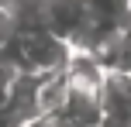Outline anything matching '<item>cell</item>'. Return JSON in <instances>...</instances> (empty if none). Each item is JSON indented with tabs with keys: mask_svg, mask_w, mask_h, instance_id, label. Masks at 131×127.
<instances>
[{
	"mask_svg": "<svg viewBox=\"0 0 131 127\" xmlns=\"http://www.w3.org/2000/svg\"><path fill=\"white\" fill-rule=\"evenodd\" d=\"M128 76H131V72H128Z\"/></svg>",
	"mask_w": 131,
	"mask_h": 127,
	"instance_id": "cell-2",
	"label": "cell"
},
{
	"mask_svg": "<svg viewBox=\"0 0 131 127\" xmlns=\"http://www.w3.org/2000/svg\"><path fill=\"white\" fill-rule=\"evenodd\" d=\"M128 4H131V0H128Z\"/></svg>",
	"mask_w": 131,
	"mask_h": 127,
	"instance_id": "cell-1",
	"label": "cell"
}]
</instances>
